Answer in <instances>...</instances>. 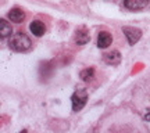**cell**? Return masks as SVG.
I'll return each mask as SVG.
<instances>
[{"mask_svg": "<svg viewBox=\"0 0 150 133\" xmlns=\"http://www.w3.org/2000/svg\"><path fill=\"white\" fill-rule=\"evenodd\" d=\"M31 46H32L31 39L24 32L14 33V35L10 36V39H8V47H10L11 50H14V51H18V53L27 51L28 49H31Z\"/></svg>", "mask_w": 150, "mask_h": 133, "instance_id": "obj_1", "label": "cell"}, {"mask_svg": "<svg viewBox=\"0 0 150 133\" xmlns=\"http://www.w3.org/2000/svg\"><path fill=\"white\" fill-rule=\"evenodd\" d=\"M71 101H72V110L75 112L81 111L88 101V91H86L85 87H78V90L71 97Z\"/></svg>", "mask_w": 150, "mask_h": 133, "instance_id": "obj_2", "label": "cell"}, {"mask_svg": "<svg viewBox=\"0 0 150 133\" xmlns=\"http://www.w3.org/2000/svg\"><path fill=\"white\" fill-rule=\"evenodd\" d=\"M122 32L124 35L127 36L128 39V43L134 46L135 43H138L140 37H142V31L139 28H135V27H122Z\"/></svg>", "mask_w": 150, "mask_h": 133, "instance_id": "obj_3", "label": "cell"}, {"mask_svg": "<svg viewBox=\"0 0 150 133\" xmlns=\"http://www.w3.org/2000/svg\"><path fill=\"white\" fill-rule=\"evenodd\" d=\"M91 40V35H89V31L86 27H79L76 31H75V42L76 44H86V43Z\"/></svg>", "mask_w": 150, "mask_h": 133, "instance_id": "obj_4", "label": "cell"}, {"mask_svg": "<svg viewBox=\"0 0 150 133\" xmlns=\"http://www.w3.org/2000/svg\"><path fill=\"white\" fill-rule=\"evenodd\" d=\"M147 3H149V0H124L125 8L132 10V11L143 10L146 6H147Z\"/></svg>", "mask_w": 150, "mask_h": 133, "instance_id": "obj_5", "label": "cell"}, {"mask_svg": "<svg viewBox=\"0 0 150 133\" xmlns=\"http://www.w3.org/2000/svg\"><path fill=\"white\" fill-rule=\"evenodd\" d=\"M7 18H8L11 22H16V24H21V22L25 20V13H24L21 8H18V7H14V8H11V10L8 11V14H7Z\"/></svg>", "mask_w": 150, "mask_h": 133, "instance_id": "obj_6", "label": "cell"}, {"mask_svg": "<svg viewBox=\"0 0 150 133\" xmlns=\"http://www.w3.org/2000/svg\"><path fill=\"white\" fill-rule=\"evenodd\" d=\"M103 60L108 65H118L121 63V53L118 50H111L110 53H106L103 56Z\"/></svg>", "mask_w": 150, "mask_h": 133, "instance_id": "obj_7", "label": "cell"}, {"mask_svg": "<svg viewBox=\"0 0 150 133\" xmlns=\"http://www.w3.org/2000/svg\"><path fill=\"white\" fill-rule=\"evenodd\" d=\"M112 43V36L108 32L103 31L97 35V47L99 49H106Z\"/></svg>", "mask_w": 150, "mask_h": 133, "instance_id": "obj_8", "label": "cell"}, {"mask_svg": "<svg viewBox=\"0 0 150 133\" xmlns=\"http://www.w3.org/2000/svg\"><path fill=\"white\" fill-rule=\"evenodd\" d=\"M29 29H31V32H32L35 36H38V37H40L42 35H45V32H46V27H45V24H43L42 21H39V20H35V21L31 22Z\"/></svg>", "mask_w": 150, "mask_h": 133, "instance_id": "obj_9", "label": "cell"}, {"mask_svg": "<svg viewBox=\"0 0 150 133\" xmlns=\"http://www.w3.org/2000/svg\"><path fill=\"white\" fill-rule=\"evenodd\" d=\"M0 36H1V39L13 36V28H11V24H8L4 18L0 20Z\"/></svg>", "mask_w": 150, "mask_h": 133, "instance_id": "obj_10", "label": "cell"}, {"mask_svg": "<svg viewBox=\"0 0 150 133\" xmlns=\"http://www.w3.org/2000/svg\"><path fill=\"white\" fill-rule=\"evenodd\" d=\"M81 79L83 80V82H89V80H92L93 78H95V69L93 68H86V69H82L81 71Z\"/></svg>", "mask_w": 150, "mask_h": 133, "instance_id": "obj_11", "label": "cell"}, {"mask_svg": "<svg viewBox=\"0 0 150 133\" xmlns=\"http://www.w3.org/2000/svg\"><path fill=\"white\" fill-rule=\"evenodd\" d=\"M143 118H145V121H150V112H146Z\"/></svg>", "mask_w": 150, "mask_h": 133, "instance_id": "obj_12", "label": "cell"}, {"mask_svg": "<svg viewBox=\"0 0 150 133\" xmlns=\"http://www.w3.org/2000/svg\"><path fill=\"white\" fill-rule=\"evenodd\" d=\"M20 133H28V132H27V129H24V130H21Z\"/></svg>", "mask_w": 150, "mask_h": 133, "instance_id": "obj_13", "label": "cell"}]
</instances>
